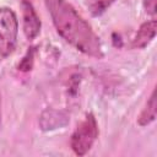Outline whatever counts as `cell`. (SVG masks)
<instances>
[{
    "label": "cell",
    "mask_w": 157,
    "mask_h": 157,
    "mask_svg": "<svg viewBox=\"0 0 157 157\" xmlns=\"http://www.w3.org/2000/svg\"><path fill=\"white\" fill-rule=\"evenodd\" d=\"M20 4L22 11V29L25 37L28 40H33L40 33V28H42L40 18L31 0H21Z\"/></svg>",
    "instance_id": "obj_4"
},
{
    "label": "cell",
    "mask_w": 157,
    "mask_h": 157,
    "mask_svg": "<svg viewBox=\"0 0 157 157\" xmlns=\"http://www.w3.org/2000/svg\"><path fill=\"white\" fill-rule=\"evenodd\" d=\"M156 32H157V21L155 18L144 22L139 27L137 32L132 38V48H136V49L146 48L155 39Z\"/></svg>",
    "instance_id": "obj_5"
},
{
    "label": "cell",
    "mask_w": 157,
    "mask_h": 157,
    "mask_svg": "<svg viewBox=\"0 0 157 157\" xmlns=\"http://www.w3.org/2000/svg\"><path fill=\"white\" fill-rule=\"evenodd\" d=\"M99 129L93 113H87L83 120L76 126L70 137V147L77 156H85L90 152L98 139Z\"/></svg>",
    "instance_id": "obj_2"
},
{
    "label": "cell",
    "mask_w": 157,
    "mask_h": 157,
    "mask_svg": "<svg viewBox=\"0 0 157 157\" xmlns=\"http://www.w3.org/2000/svg\"><path fill=\"white\" fill-rule=\"evenodd\" d=\"M115 0H92L90 4V11L92 16H101L103 15L113 4Z\"/></svg>",
    "instance_id": "obj_9"
},
{
    "label": "cell",
    "mask_w": 157,
    "mask_h": 157,
    "mask_svg": "<svg viewBox=\"0 0 157 157\" xmlns=\"http://www.w3.org/2000/svg\"><path fill=\"white\" fill-rule=\"evenodd\" d=\"M34 55H36V47H29L26 52V54L23 55V58L21 59V61L18 63L17 69L22 72H28L33 69V64H34Z\"/></svg>",
    "instance_id": "obj_8"
},
{
    "label": "cell",
    "mask_w": 157,
    "mask_h": 157,
    "mask_svg": "<svg viewBox=\"0 0 157 157\" xmlns=\"http://www.w3.org/2000/svg\"><path fill=\"white\" fill-rule=\"evenodd\" d=\"M56 33L82 54L103 59L104 52L99 36L67 0H44Z\"/></svg>",
    "instance_id": "obj_1"
},
{
    "label": "cell",
    "mask_w": 157,
    "mask_h": 157,
    "mask_svg": "<svg viewBox=\"0 0 157 157\" xmlns=\"http://www.w3.org/2000/svg\"><path fill=\"white\" fill-rule=\"evenodd\" d=\"M0 123H1V99H0Z\"/></svg>",
    "instance_id": "obj_11"
},
{
    "label": "cell",
    "mask_w": 157,
    "mask_h": 157,
    "mask_svg": "<svg viewBox=\"0 0 157 157\" xmlns=\"http://www.w3.org/2000/svg\"><path fill=\"white\" fill-rule=\"evenodd\" d=\"M18 20L11 7L0 6V63L7 59L17 45Z\"/></svg>",
    "instance_id": "obj_3"
},
{
    "label": "cell",
    "mask_w": 157,
    "mask_h": 157,
    "mask_svg": "<svg viewBox=\"0 0 157 157\" xmlns=\"http://www.w3.org/2000/svg\"><path fill=\"white\" fill-rule=\"evenodd\" d=\"M142 6L147 15H156V0H142Z\"/></svg>",
    "instance_id": "obj_10"
},
{
    "label": "cell",
    "mask_w": 157,
    "mask_h": 157,
    "mask_svg": "<svg viewBox=\"0 0 157 157\" xmlns=\"http://www.w3.org/2000/svg\"><path fill=\"white\" fill-rule=\"evenodd\" d=\"M156 110H157V102H156V88L152 90L148 99L146 101L142 110L137 117V124L140 126H147L156 120Z\"/></svg>",
    "instance_id": "obj_6"
},
{
    "label": "cell",
    "mask_w": 157,
    "mask_h": 157,
    "mask_svg": "<svg viewBox=\"0 0 157 157\" xmlns=\"http://www.w3.org/2000/svg\"><path fill=\"white\" fill-rule=\"evenodd\" d=\"M42 115L50 118V121H45V123L40 124V126H42L43 130H53V129H56L59 126L65 125V123H61V120L67 121V118L65 115H63L61 112H56V110H45Z\"/></svg>",
    "instance_id": "obj_7"
}]
</instances>
